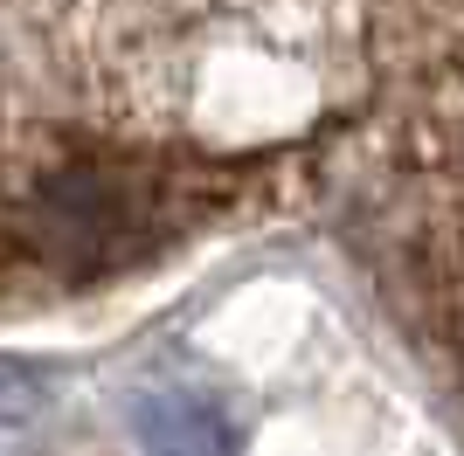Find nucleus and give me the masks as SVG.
Segmentation results:
<instances>
[{"mask_svg":"<svg viewBox=\"0 0 464 456\" xmlns=\"http://www.w3.org/2000/svg\"><path fill=\"white\" fill-rule=\"evenodd\" d=\"M464 0H0V304L167 270L347 173Z\"/></svg>","mask_w":464,"mask_h":456,"instance_id":"f257e3e1","label":"nucleus"},{"mask_svg":"<svg viewBox=\"0 0 464 456\" xmlns=\"http://www.w3.org/2000/svg\"><path fill=\"white\" fill-rule=\"evenodd\" d=\"M353 235L423 366L464 401V7L353 152Z\"/></svg>","mask_w":464,"mask_h":456,"instance_id":"f03ea898","label":"nucleus"}]
</instances>
